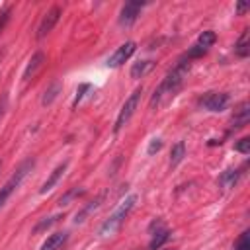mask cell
Returning <instances> with one entry per match:
<instances>
[{"mask_svg": "<svg viewBox=\"0 0 250 250\" xmlns=\"http://www.w3.org/2000/svg\"><path fill=\"white\" fill-rule=\"evenodd\" d=\"M10 12H12V10H10V8H6V10L0 14V31H2V29H4V25L8 23V20H10Z\"/></svg>", "mask_w": 250, "mask_h": 250, "instance_id": "26", "label": "cell"}, {"mask_svg": "<svg viewBox=\"0 0 250 250\" xmlns=\"http://www.w3.org/2000/svg\"><path fill=\"white\" fill-rule=\"evenodd\" d=\"M61 14H62L61 8H59V6H53V8L41 18V21H39V25H37V33H35V37H37V39H43L45 35H49V33L53 31V27L57 25Z\"/></svg>", "mask_w": 250, "mask_h": 250, "instance_id": "6", "label": "cell"}, {"mask_svg": "<svg viewBox=\"0 0 250 250\" xmlns=\"http://www.w3.org/2000/svg\"><path fill=\"white\" fill-rule=\"evenodd\" d=\"M59 219H61V215H55V217H49V219H45V221L37 223V225H35V229H33V232H39V230H43V229H47V227L55 225Z\"/></svg>", "mask_w": 250, "mask_h": 250, "instance_id": "23", "label": "cell"}, {"mask_svg": "<svg viewBox=\"0 0 250 250\" xmlns=\"http://www.w3.org/2000/svg\"><path fill=\"white\" fill-rule=\"evenodd\" d=\"M189 70V61H182L174 70L168 72V76L160 82V86L154 90L152 98H150V105H160V104H166L170 98H174L178 94V90L182 88L184 84V78Z\"/></svg>", "mask_w": 250, "mask_h": 250, "instance_id": "1", "label": "cell"}, {"mask_svg": "<svg viewBox=\"0 0 250 250\" xmlns=\"http://www.w3.org/2000/svg\"><path fill=\"white\" fill-rule=\"evenodd\" d=\"M43 62H45V53H43V51H37V53L29 59V62H27V66H25V70H23V80H25V82L31 80V78L35 76V72L41 68Z\"/></svg>", "mask_w": 250, "mask_h": 250, "instance_id": "10", "label": "cell"}, {"mask_svg": "<svg viewBox=\"0 0 250 250\" xmlns=\"http://www.w3.org/2000/svg\"><path fill=\"white\" fill-rule=\"evenodd\" d=\"M234 150H238V152H242V154H248V152H250V139L244 137V139H240L238 143H234Z\"/></svg>", "mask_w": 250, "mask_h": 250, "instance_id": "24", "label": "cell"}, {"mask_svg": "<svg viewBox=\"0 0 250 250\" xmlns=\"http://www.w3.org/2000/svg\"><path fill=\"white\" fill-rule=\"evenodd\" d=\"M248 37H250V31L244 29L242 35H240V39H238L236 45H234V53H236L238 57H242V59L250 55V39H248Z\"/></svg>", "mask_w": 250, "mask_h": 250, "instance_id": "15", "label": "cell"}, {"mask_svg": "<svg viewBox=\"0 0 250 250\" xmlns=\"http://www.w3.org/2000/svg\"><path fill=\"white\" fill-rule=\"evenodd\" d=\"M197 104L207 111H223L229 105V94L225 92H205Z\"/></svg>", "mask_w": 250, "mask_h": 250, "instance_id": "5", "label": "cell"}, {"mask_svg": "<svg viewBox=\"0 0 250 250\" xmlns=\"http://www.w3.org/2000/svg\"><path fill=\"white\" fill-rule=\"evenodd\" d=\"M6 107H8V98H6V96H2V100H0V119H2L4 111H6Z\"/></svg>", "mask_w": 250, "mask_h": 250, "instance_id": "27", "label": "cell"}, {"mask_svg": "<svg viewBox=\"0 0 250 250\" xmlns=\"http://www.w3.org/2000/svg\"><path fill=\"white\" fill-rule=\"evenodd\" d=\"M236 180H238V170H227V172L219 178V184H221L225 189H229V188H234Z\"/></svg>", "mask_w": 250, "mask_h": 250, "instance_id": "19", "label": "cell"}, {"mask_svg": "<svg viewBox=\"0 0 250 250\" xmlns=\"http://www.w3.org/2000/svg\"><path fill=\"white\" fill-rule=\"evenodd\" d=\"M143 2H125L123 4V8H121V14H119V23L121 25H131L135 20H137V16L141 14V10H143Z\"/></svg>", "mask_w": 250, "mask_h": 250, "instance_id": "9", "label": "cell"}, {"mask_svg": "<svg viewBox=\"0 0 250 250\" xmlns=\"http://www.w3.org/2000/svg\"><path fill=\"white\" fill-rule=\"evenodd\" d=\"M80 195H84V188H72V189H68L61 199H59V205H68V201L70 199H74V197H80Z\"/></svg>", "mask_w": 250, "mask_h": 250, "instance_id": "21", "label": "cell"}, {"mask_svg": "<svg viewBox=\"0 0 250 250\" xmlns=\"http://www.w3.org/2000/svg\"><path fill=\"white\" fill-rule=\"evenodd\" d=\"M160 148H162V141H160V139H152L150 145H148V148H146V152H148V154H154V152H158Z\"/></svg>", "mask_w": 250, "mask_h": 250, "instance_id": "25", "label": "cell"}, {"mask_svg": "<svg viewBox=\"0 0 250 250\" xmlns=\"http://www.w3.org/2000/svg\"><path fill=\"white\" fill-rule=\"evenodd\" d=\"M150 234H152L150 250H158V248L170 238V230L164 227V223H162L160 219H156V221L150 223Z\"/></svg>", "mask_w": 250, "mask_h": 250, "instance_id": "8", "label": "cell"}, {"mask_svg": "<svg viewBox=\"0 0 250 250\" xmlns=\"http://www.w3.org/2000/svg\"><path fill=\"white\" fill-rule=\"evenodd\" d=\"M104 197H105V195H104V193H100L98 197H94V201L86 203V205H84V207H82V209L76 213V217H74V223H76V225H78V223H84V221H86V219H88V217H90V215H92V213H94V211H96V209L102 205Z\"/></svg>", "mask_w": 250, "mask_h": 250, "instance_id": "11", "label": "cell"}, {"mask_svg": "<svg viewBox=\"0 0 250 250\" xmlns=\"http://www.w3.org/2000/svg\"><path fill=\"white\" fill-rule=\"evenodd\" d=\"M66 166H68V162H62V164H59L53 172H51V176L45 180V184L41 186V189H39V193H47L49 189H53V186L59 182V178L64 174V170H66Z\"/></svg>", "mask_w": 250, "mask_h": 250, "instance_id": "13", "label": "cell"}, {"mask_svg": "<svg viewBox=\"0 0 250 250\" xmlns=\"http://www.w3.org/2000/svg\"><path fill=\"white\" fill-rule=\"evenodd\" d=\"M152 68V61H139L131 66V78H141Z\"/></svg>", "mask_w": 250, "mask_h": 250, "instance_id": "17", "label": "cell"}, {"mask_svg": "<svg viewBox=\"0 0 250 250\" xmlns=\"http://www.w3.org/2000/svg\"><path fill=\"white\" fill-rule=\"evenodd\" d=\"M234 250H250V232H248V230H244V232L238 236V240H236V244H234Z\"/></svg>", "mask_w": 250, "mask_h": 250, "instance_id": "22", "label": "cell"}, {"mask_svg": "<svg viewBox=\"0 0 250 250\" xmlns=\"http://www.w3.org/2000/svg\"><path fill=\"white\" fill-rule=\"evenodd\" d=\"M135 49H137V45H135V41H127V43H123L121 47H117L115 49V53L107 59V66L109 68H117V66H121L125 61H129V57L135 53Z\"/></svg>", "mask_w": 250, "mask_h": 250, "instance_id": "7", "label": "cell"}, {"mask_svg": "<svg viewBox=\"0 0 250 250\" xmlns=\"http://www.w3.org/2000/svg\"><path fill=\"white\" fill-rule=\"evenodd\" d=\"M135 201H137V195H129L127 199H123V201L119 203V207L109 215V219L104 221V225H102V229H100V234H102V236H109V234H113V232L121 227V223L125 221V217L131 213Z\"/></svg>", "mask_w": 250, "mask_h": 250, "instance_id": "2", "label": "cell"}, {"mask_svg": "<svg viewBox=\"0 0 250 250\" xmlns=\"http://www.w3.org/2000/svg\"><path fill=\"white\" fill-rule=\"evenodd\" d=\"M33 164H35V160H33V158H27L25 162H21V164L18 166L16 174H14V176H12V178H10V180L0 188V207L8 201V197L14 193V189H18V186H20V184H21V180L27 176V172L33 168Z\"/></svg>", "mask_w": 250, "mask_h": 250, "instance_id": "3", "label": "cell"}, {"mask_svg": "<svg viewBox=\"0 0 250 250\" xmlns=\"http://www.w3.org/2000/svg\"><path fill=\"white\" fill-rule=\"evenodd\" d=\"M66 238H68V234H66V232H55V234L47 236V240L41 244V248H39V250H59V248L66 242Z\"/></svg>", "mask_w": 250, "mask_h": 250, "instance_id": "14", "label": "cell"}, {"mask_svg": "<svg viewBox=\"0 0 250 250\" xmlns=\"http://www.w3.org/2000/svg\"><path fill=\"white\" fill-rule=\"evenodd\" d=\"M248 8H250V4H246V2H240V4L236 6V12H238V14H242V12H246Z\"/></svg>", "mask_w": 250, "mask_h": 250, "instance_id": "28", "label": "cell"}, {"mask_svg": "<svg viewBox=\"0 0 250 250\" xmlns=\"http://www.w3.org/2000/svg\"><path fill=\"white\" fill-rule=\"evenodd\" d=\"M141 94H143V90L141 88H137V90H133V94L125 100V104L121 105V109H119V115H117V119H115V125H113V131L115 133H119L123 127H125V123L133 117V113H135V109H137V105H139V100H141Z\"/></svg>", "mask_w": 250, "mask_h": 250, "instance_id": "4", "label": "cell"}, {"mask_svg": "<svg viewBox=\"0 0 250 250\" xmlns=\"http://www.w3.org/2000/svg\"><path fill=\"white\" fill-rule=\"evenodd\" d=\"M184 156H186V145L180 141V143H176V145L172 146V150H170V166H172V168L178 166V164L184 160Z\"/></svg>", "mask_w": 250, "mask_h": 250, "instance_id": "16", "label": "cell"}, {"mask_svg": "<svg viewBox=\"0 0 250 250\" xmlns=\"http://www.w3.org/2000/svg\"><path fill=\"white\" fill-rule=\"evenodd\" d=\"M248 119H250V105H248V102H242V104L234 109L232 127H234V129H240V127H244V125L248 123Z\"/></svg>", "mask_w": 250, "mask_h": 250, "instance_id": "12", "label": "cell"}, {"mask_svg": "<svg viewBox=\"0 0 250 250\" xmlns=\"http://www.w3.org/2000/svg\"><path fill=\"white\" fill-rule=\"evenodd\" d=\"M59 92H61V82L59 80H55V82H51V86L45 90V94H43V100H41V104L43 105H49V104H53V100L59 96Z\"/></svg>", "mask_w": 250, "mask_h": 250, "instance_id": "18", "label": "cell"}, {"mask_svg": "<svg viewBox=\"0 0 250 250\" xmlns=\"http://www.w3.org/2000/svg\"><path fill=\"white\" fill-rule=\"evenodd\" d=\"M215 39H217V35H215V31H203L201 35H199V39H197V43L195 45H199L201 49H209L213 43H215Z\"/></svg>", "mask_w": 250, "mask_h": 250, "instance_id": "20", "label": "cell"}]
</instances>
